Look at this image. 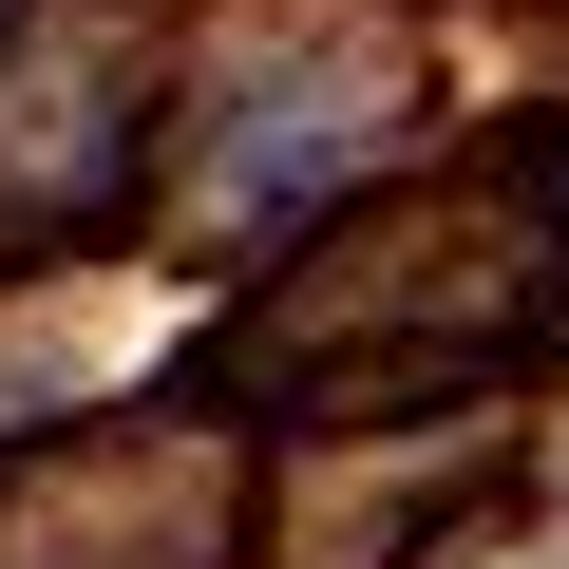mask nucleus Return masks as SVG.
I'll return each mask as SVG.
<instances>
[{"label":"nucleus","mask_w":569,"mask_h":569,"mask_svg":"<svg viewBox=\"0 0 569 569\" xmlns=\"http://www.w3.org/2000/svg\"><path fill=\"white\" fill-rule=\"evenodd\" d=\"M569 361V96L475 114L418 171H361L342 209L284 228V266H247V305L190 342L209 399L284 418H456V399H531Z\"/></svg>","instance_id":"obj_1"},{"label":"nucleus","mask_w":569,"mask_h":569,"mask_svg":"<svg viewBox=\"0 0 569 569\" xmlns=\"http://www.w3.org/2000/svg\"><path fill=\"white\" fill-rule=\"evenodd\" d=\"M171 114H190V58L133 0H0V284L152 247Z\"/></svg>","instance_id":"obj_2"},{"label":"nucleus","mask_w":569,"mask_h":569,"mask_svg":"<svg viewBox=\"0 0 569 569\" xmlns=\"http://www.w3.org/2000/svg\"><path fill=\"white\" fill-rule=\"evenodd\" d=\"M247 531V399L171 361V399L0 437V569H228Z\"/></svg>","instance_id":"obj_3"}]
</instances>
